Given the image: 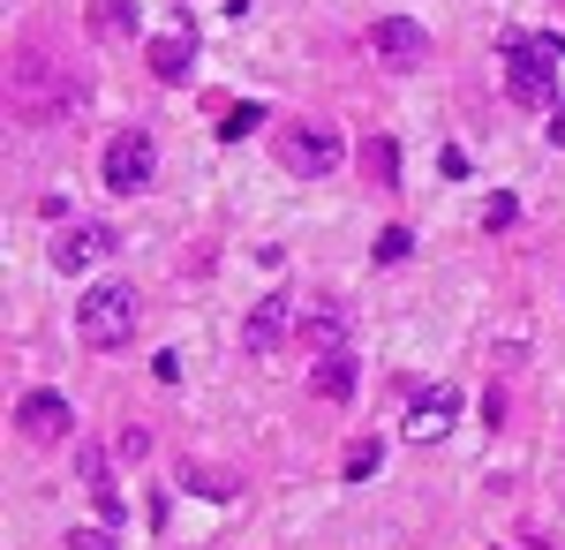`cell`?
Segmentation results:
<instances>
[{
	"label": "cell",
	"instance_id": "obj_16",
	"mask_svg": "<svg viewBox=\"0 0 565 550\" xmlns=\"http://www.w3.org/2000/svg\"><path fill=\"white\" fill-rule=\"evenodd\" d=\"M362 167H370V173H377V181L392 189V181H399V151H392L385 136H377V144H362Z\"/></svg>",
	"mask_w": 565,
	"mask_h": 550
},
{
	"label": "cell",
	"instance_id": "obj_12",
	"mask_svg": "<svg viewBox=\"0 0 565 550\" xmlns=\"http://www.w3.org/2000/svg\"><path fill=\"white\" fill-rule=\"evenodd\" d=\"M302 339L317 347V355H340V339H348V317H340V302H309Z\"/></svg>",
	"mask_w": 565,
	"mask_h": 550
},
{
	"label": "cell",
	"instance_id": "obj_8",
	"mask_svg": "<svg viewBox=\"0 0 565 550\" xmlns=\"http://www.w3.org/2000/svg\"><path fill=\"white\" fill-rule=\"evenodd\" d=\"M151 76H159V84H189V76H196V23H189V15H174V31L151 39Z\"/></svg>",
	"mask_w": 565,
	"mask_h": 550
},
{
	"label": "cell",
	"instance_id": "obj_21",
	"mask_svg": "<svg viewBox=\"0 0 565 550\" xmlns=\"http://www.w3.org/2000/svg\"><path fill=\"white\" fill-rule=\"evenodd\" d=\"M68 550H114V528H76Z\"/></svg>",
	"mask_w": 565,
	"mask_h": 550
},
{
	"label": "cell",
	"instance_id": "obj_23",
	"mask_svg": "<svg viewBox=\"0 0 565 550\" xmlns=\"http://www.w3.org/2000/svg\"><path fill=\"white\" fill-rule=\"evenodd\" d=\"M551 144H565V98L551 106Z\"/></svg>",
	"mask_w": 565,
	"mask_h": 550
},
{
	"label": "cell",
	"instance_id": "obj_11",
	"mask_svg": "<svg viewBox=\"0 0 565 550\" xmlns=\"http://www.w3.org/2000/svg\"><path fill=\"white\" fill-rule=\"evenodd\" d=\"M309 392L317 400H354V355H317V370H309Z\"/></svg>",
	"mask_w": 565,
	"mask_h": 550
},
{
	"label": "cell",
	"instance_id": "obj_15",
	"mask_svg": "<svg viewBox=\"0 0 565 550\" xmlns=\"http://www.w3.org/2000/svg\"><path fill=\"white\" fill-rule=\"evenodd\" d=\"M181 483H189L196 498H212V506H226V498H234V475H212V467H189Z\"/></svg>",
	"mask_w": 565,
	"mask_h": 550
},
{
	"label": "cell",
	"instance_id": "obj_17",
	"mask_svg": "<svg viewBox=\"0 0 565 550\" xmlns=\"http://www.w3.org/2000/svg\"><path fill=\"white\" fill-rule=\"evenodd\" d=\"M257 121H264V106L249 98V106H234V114L218 121V136H226V144H242V136H257Z\"/></svg>",
	"mask_w": 565,
	"mask_h": 550
},
{
	"label": "cell",
	"instance_id": "obj_19",
	"mask_svg": "<svg viewBox=\"0 0 565 550\" xmlns=\"http://www.w3.org/2000/svg\"><path fill=\"white\" fill-rule=\"evenodd\" d=\"M90 498H98V520H106V528H121V520H129V506H121V490H114V483H98Z\"/></svg>",
	"mask_w": 565,
	"mask_h": 550
},
{
	"label": "cell",
	"instance_id": "obj_14",
	"mask_svg": "<svg viewBox=\"0 0 565 550\" xmlns=\"http://www.w3.org/2000/svg\"><path fill=\"white\" fill-rule=\"evenodd\" d=\"M377 461H385V445H377V437H354L340 467H348V483H370V475H377Z\"/></svg>",
	"mask_w": 565,
	"mask_h": 550
},
{
	"label": "cell",
	"instance_id": "obj_9",
	"mask_svg": "<svg viewBox=\"0 0 565 550\" xmlns=\"http://www.w3.org/2000/svg\"><path fill=\"white\" fill-rule=\"evenodd\" d=\"M15 430H23L31 445H61V437L76 430V415H68V400H61V392H31V400L15 408Z\"/></svg>",
	"mask_w": 565,
	"mask_h": 550
},
{
	"label": "cell",
	"instance_id": "obj_1",
	"mask_svg": "<svg viewBox=\"0 0 565 550\" xmlns=\"http://www.w3.org/2000/svg\"><path fill=\"white\" fill-rule=\"evenodd\" d=\"M136 325H143V295H136L129 279H106V287H90V295L76 302V339H84L90 355L129 347Z\"/></svg>",
	"mask_w": 565,
	"mask_h": 550
},
{
	"label": "cell",
	"instance_id": "obj_10",
	"mask_svg": "<svg viewBox=\"0 0 565 550\" xmlns=\"http://www.w3.org/2000/svg\"><path fill=\"white\" fill-rule=\"evenodd\" d=\"M106 250H114V234H106L98 219H76V226H61V242H53V272H90Z\"/></svg>",
	"mask_w": 565,
	"mask_h": 550
},
{
	"label": "cell",
	"instance_id": "obj_20",
	"mask_svg": "<svg viewBox=\"0 0 565 550\" xmlns=\"http://www.w3.org/2000/svg\"><path fill=\"white\" fill-rule=\"evenodd\" d=\"M151 378H159V384H181V355H174V347H159V355H151Z\"/></svg>",
	"mask_w": 565,
	"mask_h": 550
},
{
	"label": "cell",
	"instance_id": "obj_7",
	"mask_svg": "<svg viewBox=\"0 0 565 550\" xmlns=\"http://www.w3.org/2000/svg\"><path fill=\"white\" fill-rule=\"evenodd\" d=\"M370 53H377L385 68H423V61H430V31H423L415 15H385V23L370 31Z\"/></svg>",
	"mask_w": 565,
	"mask_h": 550
},
{
	"label": "cell",
	"instance_id": "obj_13",
	"mask_svg": "<svg viewBox=\"0 0 565 550\" xmlns=\"http://www.w3.org/2000/svg\"><path fill=\"white\" fill-rule=\"evenodd\" d=\"M90 39H136V0H90Z\"/></svg>",
	"mask_w": 565,
	"mask_h": 550
},
{
	"label": "cell",
	"instance_id": "obj_18",
	"mask_svg": "<svg viewBox=\"0 0 565 550\" xmlns=\"http://www.w3.org/2000/svg\"><path fill=\"white\" fill-rule=\"evenodd\" d=\"M407 250H415V242H407V226H385V234H377V250H370V256H377V264H399Z\"/></svg>",
	"mask_w": 565,
	"mask_h": 550
},
{
	"label": "cell",
	"instance_id": "obj_4",
	"mask_svg": "<svg viewBox=\"0 0 565 550\" xmlns=\"http://www.w3.org/2000/svg\"><path fill=\"white\" fill-rule=\"evenodd\" d=\"M348 159V136L340 128H324V121H295V128H279V167L287 173H302V181H324V173Z\"/></svg>",
	"mask_w": 565,
	"mask_h": 550
},
{
	"label": "cell",
	"instance_id": "obj_6",
	"mask_svg": "<svg viewBox=\"0 0 565 550\" xmlns=\"http://www.w3.org/2000/svg\"><path fill=\"white\" fill-rule=\"evenodd\" d=\"M287 332H302L295 309H287V295H264L257 309L242 317V355H249V362H271V355L287 347Z\"/></svg>",
	"mask_w": 565,
	"mask_h": 550
},
{
	"label": "cell",
	"instance_id": "obj_22",
	"mask_svg": "<svg viewBox=\"0 0 565 550\" xmlns=\"http://www.w3.org/2000/svg\"><path fill=\"white\" fill-rule=\"evenodd\" d=\"M482 219H490V226H513V219H521V204H513V197H490V212H482Z\"/></svg>",
	"mask_w": 565,
	"mask_h": 550
},
{
	"label": "cell",
	"instance_id": "obj_5",
	"mask_svg": "<svg viewBox=\"0 0 565 550\" xmlns=\"http://www.w3.org/2000/svg\"><path fill=\"white\" fill-rule=\"evenodd\" d=\"M452 423H460V384H415L407 392V437L415 445H437Z\"/></svg>",
	"mask_w": 565,
	"mask_h": 550
},
{
	"label": "cell",
	"instance_id": "obj_2",
	"mask_svg": "<svg viewBox=\"0 0 565 550\" xmlns=\"http://www.w3.org/2000/svg\"><path fill=\"white\" fill-rule=\"evenodd\" d=\"M558 53L565 39H521L513 45V61H505V98L513 106H558Z\"/></svg>",
	"mask_w": 565,
	"mask_h": 550
},
{
	"label": "cell",
	"instance_id": "obj_3",
	"mask_svg": "<svg viewBox=\"0 0 565 550\" xmlns=\"http://www.w3.org/2000/svg\"><path fill=\"white\" fill-rule=\"evenodd\" d=\"M98 173H106V189L143 197V189H151V173H159V144H151V128H114V136H106V151H98Z\"/></svg>",
	"mask_w": 565,
	"mask_h": 550
}]
</instances>
